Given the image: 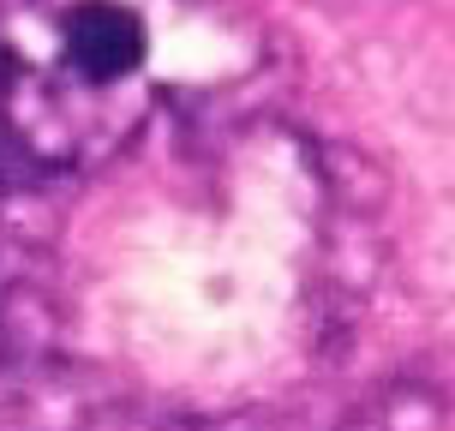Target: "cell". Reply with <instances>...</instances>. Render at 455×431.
<instances>
[{"mask_svg": "<svg viewBox=\"0 0 455 431\" xmlns=\"http://www.w3.org/2000/svg\"><path fill=\"white\" fill-rule=\"evenodd\" d=\"M60 54L78 84H120L144 67L150 30L126 0H72L60 12Z\"/></svg>", "mask_w": 455, "mask_h": 431, "instance_id": "1", "label": "cell"}]
</instances>
